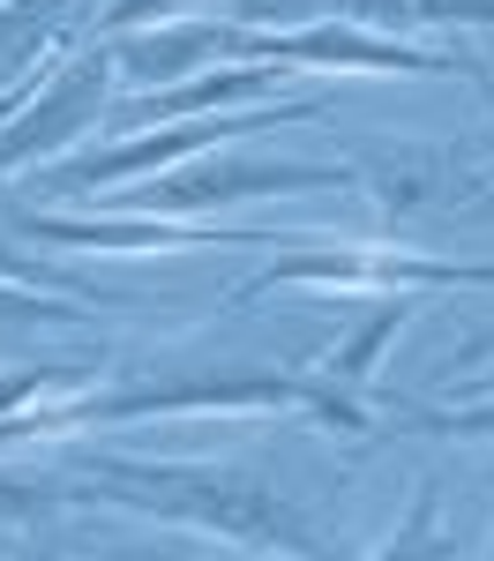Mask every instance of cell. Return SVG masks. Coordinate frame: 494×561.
I'll return each mask as SVG.
<instances>
[{"instance_id":"obj_1","label":"cell","mask_w":494,"mask_h":561,"mask_svg":"<svg viewBox=\"0 0 494 561\" xmlns=\"http://www.w3.org/2000/svg\"><path fill=\"white\" fill-rule=\"evenodd\" d=\"M68 486L76 502L97 510H128L150 524L180 531H210L225 547L248 554H285V561H345V531L314 510L300 486H285L263 465H232V457H135V449H68Z\"/></svg>"},{"instance_id":"obj_2","label":"cell","mask_w":494,"mask_h":561,"mask_svg":"<svg viewBox=\"0 0 494 561\" xmlns=\"http://www.w3.org/2000/svg\"><path fill=\"white\" fill-rule=\"evenodd\" d=\"M308 420L322 434H382V412L367 397H345L322 367H292V359H203V352H173V359H150L120 382H90L76 404H38V412H15L0 442H45V434H83V427H135V420Z\"/></svg>"},{"instance_id":"obj_3","label":"cell","mask_w":494,"mask_h":561,"mask_svg":"<svg viewBox=\"0 0 494 561\" xmlns=\"http://www.w3.org/2000/svg\"><path fill=\"white\" fill-rule=\"evenodd\" d=\"M300 121H330V98H277V105H248V113H210V121H158V128H135L120 142H97L90 135L83 150L53 158L31 173L38 203H90L105 187H135V180H158L187 165V158H210V150H232L248 135L269 128H300Z\"/></svg>"},{"instance_id":"obj_4","label":"cell","mask_w":494,"mask_h":561,"mask_svg":"<svg viewBox=\"0 0 494 561\" xmlns=\"http://www.w3.org/2000/svg\"><path fill=\"white\" fill-rule=\"evenodd\" d=\"M263 293H427V300L435 293H494V262H449L420 255V248H337V240L292 232L218 307H255Z\"/></svg>"},{"instance_id":"obj_5","label":"cell","mask_w":494,"mask_h":561,"mask_svg":"<svg viewBox=\"0 0 494 561\" xmlns=\"http://www.w3.org/2000/svg\"><path fill=\"white\" fill-rule=\"evenodd\" d=\"M232 60H277V68H330V76H412V83H472L494 90V60L472 45H412L367 23H300V31H240L225 38Z\"/></svg>"},{"instance_id":"obj_6","label":"cell","mask_w":494,"mask_h":561,"mask_svg":"<svg viewBox=\"0 0 494 561\" xmlns=\"http://www.w3.org/2000/svg\"><path fill=\"white\" fill-rule=\"evenodd\" d=\"M285 195H353V165H308V158H187L158 180H135L128 217H218L232 203H285Z\"/></svg>"},{"instance_id":"obj_7","label":"cell","mask_w":494,"mask_h":561,"mask_svg":"<svg viewBox=\"0 0 494 561\" xmlns=\"http://www.w3.org/2000/svg\"><path fill=\"white\" fill-rule=\"evenodd\" d=\"M345 165L382 225L494 210V173L472 142H359Z\"/></svg>"},{"instance_id":"obj_8","label":"cell","mask_w":494,"mask_h":561,"mask_svg":"<svg viewBox=\"0 0 494 561\" xmlns=\"http://www.w3.org/2000/svg\"><path fill=\"white\" fill-rule=\"evenodd\" d=\"M113 53L105 38H83L68 45V60L60 68H45L38 90L23 98V113L0 128V187L23 173H38L53 158H68V150H83L90 135L105 128V105H113Z\"/></svg>"},{"instance_id":"obj_9","label":"cell","mask_w":494,"mask_h":561,"mask_svg":"<svg viewBox=\"0 0 494 561\" xmlns=\"http://www.w3.org/2000/svg\"><path fill=\"white\" fill-rule=\"evenodd\" d=\"M0 232L38 255H195V248H277L292 232H232V225H187V217H68L53 203H0Z\"/></svg>"},{"instance_id":"obj_10","label":"cell","mask_w":494,"mask_h":561,"mask_svg":"<svg viewBox=\"0 0 494 561\" xmlns=\"http://www.w3.org/2000/svg\"><path fill=\"white\" fill-rule=\"evenodd\" d=\"M285 68L277 60H210L180 83L128 90L105 105V128H158V121H210V113H248V105H277Z\"/></svg>"},{"instance_id":"obj_11","label":"cell","mask_w":494,"mask_h":561,"mask_svg":"<svg viewBox=\"0 0 494 561\" xmlns=\"http://www.w3.org/2000/svg\"><path fill=\"white\" fill-rule=\"evenodd\" d=\"M225 38H232L225 15H210V23L165 15V23H142V31L105 38V53H113V76H128V90H158V83H180V76L225 60Z\"/></svg>"},{"instance_id":"obj_12","label":"cell","mask_w":494,"mask_h":561,"mask_svg":"<svg viewBox=\"0 0 494 561\" xmlns=\"http://www.w3.org/2000/svg\"><path fill=\"white\" fill-rule=\"evenodd\" d=\"M420 300H427V293H390V300H375L353 330L330 345L322 375L345 389V397H367V389H375V375H382V359H390V345H398V330L420 314Z\"/></svg>"},{"instance_id":"obj_13","label":"cell","mask_w":494,"mask_h":561,"mask_svg":"<svg viewBox=\"0 0 494 561\" xmlns=\"http://www.w3.org/2000/svg\"><path fill=\"white\" fill-rule=\"evenodd\" d=\"M76 510L83 502H76L68 472H15V465H0V531H15V539H60Z\"/></svg>"},{"instance_id":"obj_14","label":"cell","mask_w":494,"mask_h":561,"mask_svg":"<svg viewBox=\"0 0 494 561\" xmlns=\"http://www.w3.org/2000/svg\"><path fill=\"white\" fill-rule=\"evenodd\" d=\"M97 375H105V352H97V359H15V367H0V427H8L15 412L53 404L60 389H90Z\"/></svg>"},{"instance_id":"obj_15","label":"cell","mask_w":494,"mask_h":561,"mask_svg":"<svg viewBox=\"0 0 494 561\" xmlns=\"http://www.w3.org/2000/svg\"><path fill=\"white\" fill-rule=\"evenodd\" d=\"M367 561H457V531H449V517H443V479H420L412 510H404L398 531Z\"/></svg>"},{"instance_id":"obj_16","label":"cell","mask_w":494,"mask_h":561,"mask_svg":"<svg viewBox=\"0 0 494 561\" xmlns=\"http://www.w3.org/2000/svg\"><path fill=\"white\" fill-rule=\"evenodd\" d=\"M382 434H435V442H487L494 449V397H449V404H390Z\"/></svg>"},{"instance_id":"obj_17","label":"cell","mask_w":494,"mask_h":561,"mask_svg":"<svg viewBox=\"0 0 494 561\" xmlns=\"http://www.w3.org/2000/svg\"><path fill=\"white\" fill-rule=\"evenodd\" d=\"M494 31V0H398V31Z\"/></svg>"},{"instance_id":"obj_18","label":"cell","mask_w":494,"mask_h":561,"mask_svg":"<svg viewBox=\"0 0 494 561\" xmlns=\"http://www.w3.org/2000/svg\"><path fill=\"white\" fill-rule=\"evenodd\" d=\"M480 367H494V322L464 330V337L449 345V359H443V375H435V389H449L457 375H480Z\"/></svg>"},{"instance_id":"obj_19","label":"cell","mask_w":494,"mask_h":561,"mask_svg":"<svg viewBox=\"0 0 494 561\" xmlns=\"http://www.w3.org/2000/svg\"><path fill=\"white\" fill-rule=\"evenodd\" d=\"M435 397H494V367H480V375H457V382L435 389Z\"/></svg>"},{"instance_id":"obj_20","label":"cell","mask_w":494,"mask_h":561,"mask_svg":"<svg viewBox=\"0 0 494 561\" xmlns=\"http://www.w3.org/2000/svg\"><path fill=\"white\" fill-rule=\"evenodd\" d=\"M480 561H494V539H487V547H480Z\"/></svg>"}]
</instances>
